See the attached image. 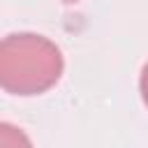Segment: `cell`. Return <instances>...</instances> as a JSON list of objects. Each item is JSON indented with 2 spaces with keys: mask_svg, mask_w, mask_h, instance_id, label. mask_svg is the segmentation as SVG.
<instances>
[{
  "mask_svg": "<svg viewBox=\"0 0 148 148\" xmlns=\"http://www.w3.org/2000/svg\"><path fill=\"white\" fill-rule=\"evenodd\" d=\"M0 148H32V141L16 125L0 123Z\"/></svg>",
  "mask_w": 148,
  "mask_h": 148,
  "instance_id": "2",
  "label": "cell"
},
{
  "mask_svg": "<svg viewBox=\"0 0 148 148\" xmlns=\"http://www.w3.org/2000/svg\"><path fill=\"white\" fill-rule=\"evenodd\" d=\"M65 69L56 42L37 32H14L0 44V86L9 95H42L53 88Z\"/></svg>",
  "mask_w": 148,
  "mask_h": 148,
  "instance_id": "1",
  "label": "cell"
},
{
  "mask_svg": "<svg viewBox=\"0 0 148 148\" xmlns=\"http://www.w3.org/2000/svg\"><path fill=\"white\" fill-rule=\"evenodd\" d=\"M139 90H141V99H143V104L148 106V62H146L143 69H141V76H139Z\"/></svg>",
  "mask_w": 148,
  "mask_h": 148,
  "instance_id": "3",
  "label": "cell"
},
{
  "mask_svg": "<svg viewBox=\"0 0 148 148\" xmlns=\"http://www.w3.org/2000/svg\"><path fill=\"white\" fill-rule=\"evenodd\" d=\"M62 2H76V0H62Z\"/></svg>",
  "mask_w": 148,
  "mask_h": 148,
  "instance_id": "4",
  "label": "cell"
}]
</instances>
